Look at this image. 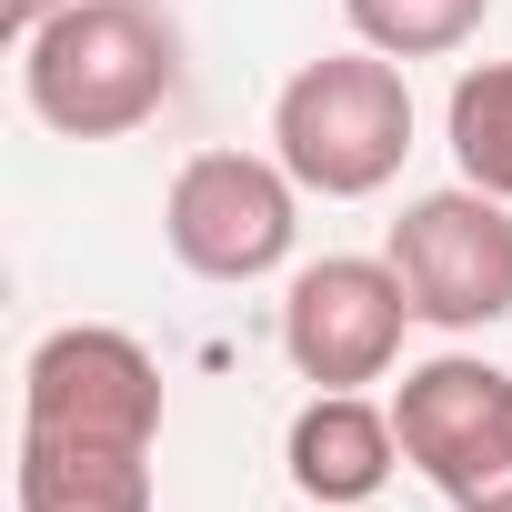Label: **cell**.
<instances>
[{"mask_svg":"<svg viewBox=\"0 0 512 512\" xmlns=\"http://www.w3.org/2000/svg\"><path fill=\"white\" fill-rule=\"evenodd\" d=\"M452 512H512V462H492V472H482V482H472Z\"/></svg>","mask_w":512,"mask_h":512,"instance_id":"7c38bea8","label":"cell"},{"mask_svg":"<svg viewBox=\"0 0 512 512\" xmlns=\"http://www.w3.org/2000/svg\"><path fill=\"white\" fill-rule=\"evenodd\" d=\"M402 332H412V292H402L392 262H362V251H322L282 292V352L312 392L382 382L402 362Z\"/></svg>","mask_w":512,"mask_h":512,"instance_id":"8992f818","label":"cell"},{"mask_svg":"<svg viewBox=\"0 0 512 512\" xmlns=\"http://www.w3.org/2000/svg\"><path fill=\"white\" fill-rule=\"evenodd\" d=\"M392 432H402V462L442 502H462L492 462H512V372L482 352H432L392 382Z\"/></svg>","mask_w":512,"mask_h":512,"instance_id":"52a82bcc","label":"cell"},{"mask_svg":"<svg viewBox=\"0 0 512 512\" xmlns=\"http://www.w3.org/2000/svg\"><path fill=\"white\" fill-rule=\"evenodd\" d=\"M442 141H452V161H462L472 191L512 201V61H472V71L452 81V101H442Z\"/></svg>","mask_w":512,"mask_h":512,"instance_id":"30bf717a","label":"cell"},{"mask_svg":"<svg viewBox=\"0 0 512 512\" xmlns=\"http://www.w3.org/2000/svg\"><path fill=\"white\" fill-rule=\"evenodd\" d=\"M382 262L402 272L412 322H432V332H492V322H512V201H492L472 181L422 191V201H402Z\"/></svg>","mask_w":512,"mask_h":512,"instance_id":"5b68a950","label":"cell"},{"mask_svg":"<svg viewBox=\"0 0 512 512\" xmlns=\"http://www.w3.org/2000/svg\"><path fill=\"white\" fill-rule=\"evenodd\" d=\"M21 512H151V452H91V442H31L11 472Z\"/></svg>","mask_w":512,"mask_h":512,"instance_id":"9c48e42d","label":"cell"},{"mask_svg":"<svg viewBox=\"0 0 512 512\" xmlns=\"http://www.w3.org/2000/svg\"><path fill=\"white\" fill-rule=\"evenodd\" d=\"M272 151L282 171L312 191V201H372L402 151H412V81L392 51L352 41V51H322L282 81L272 101Z\"/></svg>","mask_w":512,"mask_h":512,"instance_id":"7a4b0ae2","label":"cell"},{"mask_svg":"<svg viewBox=\"0 0 512 512\" xmlns=\"http://www.w3.org/2000/svg\"><path fill=\"white\" fill-rule=\"evenodd\" d=\"M302 201L282 151H191L161 191V241L191 282H272L302 241Z\"/></svg>","mask_w":512,"mask_h":512,"instance_id":"3957f363","label":"cell"},{"mask_svg":"<svg viewBox=\"0 0 512 512\" xmlns=\"http://www.w3.org/2000/svg\"><path fill=\"white\" fill-rule=\"evenodd\" d=\"M482 11H492V0H342L352 41H372V51H392V61H442V51H462V41L482 31Z\"/></svg>","mask_w":512,"mask_h":512,"instance_id":"8fae6325","label":"cell"},{"mask_svg":"<svg viewBox=\"0 0 512 512\" xmlns=\"http://www.w3.org/2000/svg\"><path fill=\"white\" fill-rule=\"evenodd\" d=\"M181 91V21L161 0H61L21 31V101L61 141H121Z\"/></svg>","mask_w":512,"mask_h":512,"instance_id":"6da1fadb","label":"cell"},{"mask_svg":"<svg viewBox=\"0 0 512 512\" xmlns=\"http://www.w3.org/2000/svg\"><path fill=\"white\" fill-rule=\"evenodd\" d=\"M282 462H292V492L312 512H362L392 462H402V432H392V402L372 392H312L282 432Z\"/></svg>","mask_w":512,"mask_h":512,"instance_id":"ba28073f","label":"cell"},{"mask_svg":"<svg viewBox=\"0 0 512 512\" xmlns=\"http://www.w3.org/2000/svg\"><path fill=\"white\" fill-rule=\"evenodd\" d=\"M21 432L91 442V452H151L161 442V362L121 322H61L21 362Z\"/></svg>","mask_w":512,"mask_h":512,"instance_id":"277c9868","label":"cell"}]
</instances>
